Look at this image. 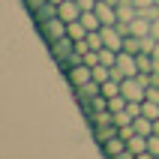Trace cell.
<instances>
[{
	"mask_svg": "<svg viewBox=\"0 0 159 159\" xmlns=\"http://www.w3.org/2000/svg\"><path fill=\"white\" fill-rule=\"evenodd\" d=\"M129 75H138V60H135L132 51H117V63L111 69V78H129Z\"/></svg>",
	"mask_w": 159,
	"mask_h": 159,
	"instance_id": "obj_1",
	"label": "cell"
},
{
	"mask_svg": "<svg viewBox=\"0 0 159 159\" xmlns=\"http://www.w3.org/2000/svg\"><path fill=\"white\" fill-rule=\"evenodd\" d=\"M48 51H51V57L60 63V66H66V63L72 60V54H75V39L66 33V36H60L57 42H51V45H48Z\"/></svg>",
	"mask_w": 159,
	"mask_h": 159,
	"instance_id": "obj_2",
	"label": "cell"
},
{
	"mask_svg": "<svg viewBox=\"0 0 159 159\" xmlns=\"http://www.w3.org/2000/svg\"><path fill=\"white\" fill-rule=\"evenodd\" d=\"M36 27H39L42 39L51 45V42H57L60 36H66V27H69V24H66L60 15H54V18H48V21H42V24H36Z\"/></svg>",
	"mask_w": 159,
	"mask_h": 159,
	"instance_id": "obj_3",
	"label": "cell"
},
{
	"mask_svg": "<svg viewBox=\"0 0 159 159\" xmlns=\"http://www.w3.org/2000/svg\"><path fill=\"white\" fill-rule=\"evenodd\" d=\"M93 78V66H87V63H72V66H66V81H69V87H81V84H87V81Z\"/></svg>",
	"mask_w": 159,
	"mask_h": 159,
	"instance_id": "obj_4",
	"label": "cell"
},
{
	"mask_svg": "<svg viewBox=\"0 0 159 159\" xmlns=\"http://www.w3.org/2000/svg\"><path fill=\"white\" fill-rule=\"evenodd\" d=\"M57 15L69 24V21H78L81 18V6H78V0H63L60 6H57Z\"/></svg>",
	"mask_w": 159,
	"mask_h": 159,
	"instance_id": "obj_5",
	"label": "cell"
},
{
	"mask_svg": "<svg viewBox=\"0 0 159 159\" xmlns=\"http://www.w3.org/2000/svg\"><path fill=\"white\" fill-rule=\"evenodd\" d=\"M138 114H141V102H129L123 111H117V114H114V123L117 126H129Z\"/></svg>",
	"mask_w": 159,
	"mask_h": 159,
	"instance_id": "obj_6",
	"label": "cell"
},
{
	"mask_svg": "<svg viewBox=\"0 0 159 159\" xmlns=\"http://www.w3.org/2000/svg\"><path fill=\"white\" fill-rule=\"evenodd\" d=\"M93 9H96V15H99V21H102V24H117V6H114V3L99 0Z\"/></svg>",
	"mask_w": 159,
	"mask_h": 159,
	"instance_id": "obj_7",
	"label": "cell"
},
{
	"mask_svg": "<svg viewBox=\"0 0 159 159\" xmlns=\"http://www.w3.org/2000/svg\"><path fill=\"white\" fill-rule=\"evenodd\" d=\"M99 147H102V153H105V159H111V156H117L120 150H126V138H123L120 132H117V135H111L108 141H102Z\"/></svg>",
	"mask_w": 159,
	"mask_h": 159,
	"instance_id": "obj_8",
	"label": "cell"
},
{
	"mask_svg": "<svg viewBox=\"0 0 159 159\" xmlns=\"http://www.w3.org/2000/svg\"><path fill=\"white\" fill-rule=\"evenodd\" d=\"M150 27H153V21L147 15L138 12V15L132 18V24H129V33H135V36H150Z\"/></svg>",
	"mask_w": 159,
	"mask_h": 159,
	"instance_id": "obj_9",
	"label": "cell"
},
{
	"mask_svg": "<svg viewBox=\"0 0 159 159\" xmlns=\"http://www.w3.org/2000/svg\"><path fill=\"white\" fill-rule=\"evenodd\" d=\"M99 90H102V84L90 78L87 84H81V87H75V99H78V102H87V99H93V96H96Z\"/></svg>",
	"mask_w": 159,
	"mask_h": 159,
	"instance_id": "obj_10",
	"label": "cell"
},
{
	"mask_svg": "<svg viewBox=\"0 0 159 159\" xmlns=\"http://www.w3.org/2000/svg\"><path fill=\"white\" fill-rule=\"evenodd\" d=\"M135 15H138L135 3H117V24H132Z\"/></svg>",
	"mask_w": 159,
	"mask_h": 159,
	"instance_id": "obj_11",
	"label": "cell"
},
{
	"mask_svg": "<svg viewBox=\"0 0 159 159\" xmlns=\"http://www.w3.org/2000/svg\"><path fill=\"white\" fill-rule=\"evenodd\" d=\"M120 129H117V123H102V126H93V138H96V144L108 141L111 135H117Z\"/></svg>",
	"mask_w": 159,
	"mask_h": 159,
	"instance_id": "obj_12",
	"label": "cell"
},
{
	"mask_svg": "<svg viewBox=\"0 0 159 159\" xmlns=\"http://www.w3.org/2000/svg\"><path fill=\"white\" fill-rule=\"evenodd\" d=\"M30 15H33V21H36V24H42V21H48V18H54V15H57V6H54V3H42V6H39V9H33Z\"/></svg>",
	"mask_w": 159,
	"mask_h": 159,
	"instance_id": "obj_13",
	"label": "cell"
},
{
	"mask_svg": "<svg viewBox=\"0 0 159 159\" xmlns=\"http://www.w3.org/2000/svg\"><path fill=\"white\" fill-rule=\"evenodd\" d=\"M132 129L138 135H153V120H150V117H144V114H138L132 120Z\"/></svg>",
	"mask_w": 159,
	"mask_h": 159,
	"instance_id": "obj_14",
	"label": "cell"
},
{
	"mask_svg": "<svg viewBox=\"0 0 159 159\" xmlns=\"http://www.w3.org/2000/svg\"><path fill=\"white\" fill-rule=\"evenodd\" d=\"M81 24L87 27V30H99V27H102V21H99L96 9H84V12H81Z\"/></svg>",
	"mask_w": 159,
	"mask_h": 159,
	"instance_id": "obj_15",
	"label": "cell"
},
{
	"mask_svg": "<svg viewBox=\"0 0 159 159\" xmlns=\"http://www.w3.org/2000/svg\"><path fill=\"white\" fill-rule=\"evenodd\" d=\"M126 147H129L135 156H138V153H144V150H147V135H138V132H135L132 138H126Z\"/></svg>",
	"mask_w": 159,
	"mask_h": 159,
	"instance_id": "obj_16",
	"label": "cell"
},
{
	"mask_svg": "<svg viewBox=\"0 0 159 159\" xmlns=\"http://www.w3.org/2000/svg\"><path fill=\"white\" fill-rule=\"evenodd\" d=\"M105 99H111V96H120V78H108L105 84H102V90H99Z\"/></svg>",
	"mask_w": 159,
	"mask_h": 159,
	"instance_id": "obj_17",
	"label": "cell"
},
{
	"mask_svg": "<svg viewBox=\"0 0 159 159\" xmlns=\"http://www.w3.org/2000/svg\"><path fill=\"white\" fill-rule=\"evenodd\" d=\"M141 114L150 117V120H159V102L156 99H144L141 102Z\"/></svg>",
	"mask_w": 159,
	"mask_h": 159,
	"instance_id": "obj_18",
	"label": "cell"
},
{
	"mask_svg": "<svg viewBox=\"0 0 159 159\" xmlns=\"http://www.w3.org/2000/svg\"><path fill=\"white\" fill-rule=\"evenodd\" d=\"M111 69H114V66H105V63H96V66H93V81H99V84H105V81L111 78Z\"/></svg>",
	"mask_w": 159,
	"mask_h": 159,
	"instance_id": "obj_19",
	"label": "cell"
},
{
	"mask_svg": "<svg viewBox=\"0 0 159 159\" xmlns=\"http://www.w3.org/2000/svg\"><path fill=\"white\" fill-rule=\"evenodd\" d=\"M66 33H69L72 39H84V36H87L90 30H87L84 24H81V18H78V21H69V27H66Z\"/></svg>",
	"mask_w": 159,
	"mask_h": 159,
	"instance_id": "obj_20",
	"label": "cell"
},
{
	"mask_svg": "<svg viewBox=\"0 0 159 159\" xmlns=\"http://www.w3.org/2000/svg\"><path fill=\"white\" fill-rule=\"evenodd\" d=\"M87 42H90V48H93V51H99V48H102V33H99V30H90L87 33Z\"/></svg>",
	"mask_w": 159,
	"mask_h": 159,
	"instance_id": "obj_21",
	"label": "cell"
},
{
	"mask_svg": "<svg viewBox=\"0 0 159 159\" xmlns=\"http://www.w3.org/2000/svg\"><path fill=\"white\" fill-rule=\"evenodd\" d=\"M81 63H87V66H96V63H102V60H99V51H93V48H90V51L81 57Z\"/></svg>",
	"mask_w": 159,
	"mask_h": 159,
	"instance_id": "obj_22",
	"label": "cell"
},
{
	"mask_svg": "<svg viewBox=\"0 0 159 159\" xmlns=\"http://www.w3.org/2000/svg\"><path fill=\"white\" fill-rule=\"evenodd\" d=\"M147 150H150L153 156H159V135H156V132L147 135Z\"/></svg>",
	"mask_w": 159,
	"mask_h": 159,
	"instance_id": "obj_23",
	"label": "cell"
},
{
	"mask_svg": "<svg viewBox=\"0 0 159 159\" xmlns=\"http://www.w3.org/2000/svg\"><path fill=\"white\" fill-rule=\"evenodd\" d=\"M42 3H48V0H24V6H27V12H33V9H39Z\"/></svg>",
	"mask_w": 159,
	"mask_h": 159,
	"instance_id": "obj_24",
	"label": "cell"
},
{
	"mask_svg": "<svg viewBox=\"0 0 159 159\" xmlns=\"http://www.w3.org/2000/svg\"><path fill=\"white\" fill-rule=\"evenodd\" d=\"M132 3H135L138 9H150V6H159L156 0H132Z\"/></svg>",
	"mask_w": 159,
	"mask_h": 159,
	"instance_id": "obj_25",
	"label": "cell"
},
{
	"mask_svg": "<svg viewBox=\"0 0 159 159\" xmlns=\"http://www.w3.org/2000/svg\"><path fill=\"white\" fill-rule=\"evenodd\" d=\"M111 159H135V153L129 150V147H126V150H120V153H117V156H111Z\"/></svg>",
	"mask_w": 159,
	"mask_h": 159,
	"instance_id": "obj_26",
	"label": "cell"
},
{
	"mask_svg": "<svg viewBox=\"0 0 159 159\" xmlns=\"http://www.w3.org/2000/svg\"><path fill=\"white\" fill-rule=\"evenodd\" d=\"M150 33H153V36H156V39H159V15L153 18V27H150Z\"/></svg>",
	"mask_w": 159,
	"mask_h": 159,
	"instance_id": "obj_27",
	"label": "cell"
},
{
	"mask_svg": "<svg viewBox=\"0 0 159 159\" xmlns=\"http://www.w3.org/2000/svg\"><path fill=\"white\" fill-rule=\"evenodd\" d=\"M153 132H156V135H159V120H153Z\"/></svg>",
	"mask_w": 159,
	"mask_h": 159,
	"instance_id": "obj_28",
	"label": "cell"
},
{
	"mask_svg": "<svg viewBox=\"0 0 159 159\" xmlns=\"http://www.w3.org/2000/svg\"><path fill=\"white\" fill-rule=\"evenodd\" d=\"M120 3H132V0H120Z\"/></svg>",
	"mask_w": 159,
	"mask_h": 159,
	"instance_id": "obj_29",
	"label": "cell"
},
{
	"mask_svg": "<svg viewBox=\"0 0 159 159\" xmlns=\"http://www.w3.org/2000/svg\"><path fill=\"white\" fill-rule=\"evenodd\" d=\"M156 3H159V0H156Z\"/></svg>",
	"mask_w": 159,
	"mask_h": 159,
	"instance_id": "obj_30",
	"label": "cell"
}]
</instances>
